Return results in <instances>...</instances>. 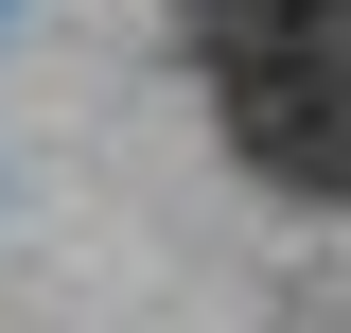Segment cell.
Returning a JSON list of instances; mask_svg holds the SVG:
<instances>
[{"label": "cell", "mask_w": 351, "mask_h": 333, "mask_svg": "<svg viewBox=\"0 0 351 333\" xmlns=\"http://www.w3.org/2000/svg\"><path fill=\"white\" fill-rule=\"evenodd\" d=\"M193 53L263 175L351 193V0H193Z\"/></svg>", "instance_id": "6da1fadb"}]
</instances>
